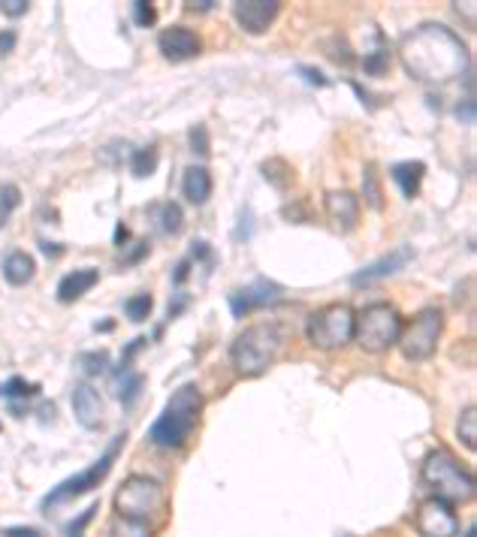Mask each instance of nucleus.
<instances>
[{"label": "nucleus", "instance_id": "23", "mask_svg": "<svg viewBox=\"0 0 477 537\" xmlns=\"http://www.w3.org/2000/svg\"><path fill=\"white\" fill-rule=\"evenodd\" d=\"M109 537H154V528L142 519H130V516H118L109 522Z\"/></svg>", "mask_w": 477, "mask_h": 537}, {"label": "nucleus", "instance_id": "32", "mask_svg": "<svg viewBox=\"0 0 477 537\" xmlns=\"http://www.w3.org/2000/svg\"><path fill=\"white\" fill-rule=\"evenodd\" d=\"M133 19H136L139 28H151L157 22L154 4H148V0H136V4H133Z\"/></svg>", "mask_w": 477, "mask_h": 537}, {"label": "nucleus", "instance_id": "24", "mask_svg": "<svg viewBox=\"0 0 477 537\" xmlns=\"http://www.w3.org/2000/svg\"><path fill=\"white\" fill-rule=\"evenodd\" d=\"M363 194H366V203H369L375 212L384 209V191H381V182H378L375 163H366V169H363Z\"/></svg>", "mask_w": 477, "mask_h": 537}, {"label": "nucleus", "instance_id": "15", "mask_svg": "<svg viewBox=\"0 0 477 537\" xmlns=\"http://www.w3.org/2000/svg\"><path fill=\"white\" fill-rule=\"evenodd\" d=\"M414 260V251L411 248H393L390 254H384L381 260H375V263H369L366 269H360L354 278H351V284L354 287H366V284H375V281H381V278H390V275H396V272H402L408 263Z\"/></svg>", "mask_w": 477, "mask_h": 537}, {"label": "nucleus", "instance_id": "12", "mask_svg": "<svg viewBox=\"0 0 477 537\" xmlns=\"http://www.w3.org/2000/svg\"><path fill=\"white\" fill-rule=\"evenodd\" d=\"M281 293H284V290H281L275 281L257 278L254 284H248V287H242V290H236V293L230 296V308H233L236 317H245V314H251L254 308L275 305V302L281 299Z\"/></svg>", "mask_w": 477, "mask_h": 537}, {"label": "nucleus", "instance_id": "27", "mask_svg": "<svg viewBox=\"0 0 477 537\" xmlns=\"http://www.w3.org/2000/svg\"><path fill=\"white\" fill-rule=\"evenodd\" d=\"M456 435H459V441H462L468 450L477 447V408H474V405H468V408L462 411L459 426H456Z\"/></svg>", "mask_w": 477, "mask_h": 537}, {"label": "nucleus", "instance_id": "5", "mask_svg": "<svg viewBox=\"0 0 477 537\" xmlns=\"http://www.w3.org/2000/svg\"><path fill=\"white\" fill-rule=\"evenodd\" d=\"M354 323L357 311L348 302H330L308 317L305 335L317 350H339L354 341Z\"/></svg>", "mask_w": 477, "mask_h": 537}, {"label": "nucleus", "instance_id": "30", "mask_svg": "<svg viewBox=\"0 0 477 537\" xmlns=\"http://www.w3.org/2000/svg\"><path fill=\"white\" fill-rule=\"evenodd\" d=\"M40 393V387L37 384H28V381H22V378H13V381H7L4 387H0V396H7V399H31V396H37Z\"/></svg>", "mask_w": 477, "mask_h": 537}, {"label": "nucleus", "instance_id": "6", "mask_svg": "<svg viewBox=\"0 0 477 537\" xmlns=\"http://www.w3.org/2000/svg\"><path fill=\"white\" fill-rule=\"evenodd\" d=\"M402 314L390 305V302H375L366 305L357 314L354 323V341L366 350V353H384L399 341L402 332Z\"/></svg>", "mask_w": 477, "mask_h": 537}, {"label": "nucleus", "instance_id": "16", "mask_svg": "<svg viewBox=\"0 0 477 537\" xmlns=\"http://www.w3.org/2000/svg\"><path fill=\"white\" fill-rule=\"evenodd\" d=\"M73 414L79 426L85 429H100L103 426V399L91 384H76L73 390Z\"/></svg>", "mask_w": 477, "mask_h": 537}, {"label": "nucleus", "instance_id": "17", "mask_svg": "<svg viewBox=\"0 0 477 537\" xmlns=\"http://www.w3.org/2000/svg\"><path fill=\"white\" fill-rule=\"evenodd\" d=\"M423 175H426V166L420 160H402V163H393L390 169V178L393 185L402 191L405 200H414L423 188Z\"/></svg>", "mask_w": 477, "mask_h": 537}, {"label": "nucleus", "instance_id": "3", "mask_svg": "<svg viewBox=\"0 0 477 537\" xmlns=\"http://www.w3.org/2000/svg\"><path fill=\"white\" fill-rule=\"evenodd\" d=\"M278 350H281V329L275 323H257L236 335V341L230 344V363L236 375L257 378L275 363Z\"/></svg>", "mask_w": 477, "mask_h": 537}, {"label": "nucleus", "instance_id": "29", "mask_svg": "<svg viewBox=\"0 0 477 537\" xmlns=\"http://www.w3.org/2000/svg\"><path fill=\"white\" fill-rule=\"evenodd\" d=\"M151 308H154V299H151L148 293H136V296H130V299L124 302V314H127L133 323H142V320H148Z\"/></svg>", "mask_w": 477, "mask_h": 537}, {"label": "nucleus", "instance_id": "35", "mask_svg": "<svg viewBox=\"0 0 477 537\" xmlns=\"http://www.w3.org/2000/svg\"><path fill=\"white\" fill-rule=\"evenodd\" d=\"M296 73H299L308 85H317V88H327V85H330V79H327L321 70H314V67H305V64H302V67H296Z\"/></svg>", "mask_w": 477, "mask_h": 537}, {"label": "nucleus", "instance_id": "20", "mask_svg": "<svg viewBox=\"0 0 477 537\" xmlns=\"http://www.w3.org/2000/svg\"><path fill=\"white\" fill-rule=\"evenodd\" d=\"M34 275H37V263H34L31 254H25V251H10V254L4 257V278H7L13 287L31 284Z\"/></svg>", "mask_w": 477, "mask_h": 537}, {"label": "nucleus", "instance_id": "11", "mask_svg": "<svg viewBox=\"0 0 477 537\" xmlns=\"http://www.w3.org/2000/svg\"><path fill=\"white\" fill-rule=\"evenodd\" d=\"M281 4L278 0H236L233 4V16L239 22V28L251 37H260L272 28V22L278 19Z\"/></svg>", "mask_w": 477, "mask_h": 537}, {"label": "nucleus", "instance_id": "40", "mask_svg": "<svg viewBox=\"0 0 477 537\" xmlns=\"http://www.w3.org/2000/svg\"><path fill=\"white\" fill-rule=\"evenodd\" d=\"M13 46H16V34H10V31H7V34H0V55H7Z\"/></svg>", "mask_w": 477, "mask_h": 537}, {"label": "nucleus", "instance_id": "1", "mask_svg": "<svg viewBox=\"0 0 477 537\" xmlns=\"http://www.w3.org/2000/svg\"><path fill=\"white\" fill-rule=\"evenodd\" d=\"M399 61L408 76L426 85H444L468 73V46L450 28L426 22L399 43Z\"/></svg>", "mask_w": 477, "mask_h": 537}, {"label": "nucleus", "instance_id": "38", "mask_svg": "<svg viewBox=\"0 0 477 537\" xmlns=\"http://www.w3.org/2000/svg\"><path fill=\"white\" fill-rule=\"evenodd\" d=\"M456 118L465 121V124H474V100H465V103L456 109Z\"/></svg>", "mask_w": 477, "mask_h": 537}, {"label": "nucleus", "instance_id": "4", "mask_svg": "<svg viewBox=\"0 0 477 537\" xmlns=\"http://www.w3.org/2000/svg\"><path fill=\"white\" fill-rule=\"evenodd\" d=\"M423 483L435 492V498L447 504H468L474 498V477L471 471L447 450L438 447L423 459Z\"/></svg>", "mask_w": 477, "mask_h": 537}, {"label": "nucleus", "instance_id": "18", "mask_svg": "<svg viewBox=\"0 0 477 537\" xmlns=\"http://www.w3.org/2000/svg\"><path fill=\"white\" fill-rule=\"evenodd\" d=\"M182 194H185V200L194 203V206L209 203V197H212V175H209L206 166H188V169H185Z\"/></svg>", "mask_w": 477, "mask_h": 537}, {"label": "nucleus", "instance_id": "21", "mask_svg": "<svg viewBox=\"0 0 477 537\" xmlns=\"http://www.w3.org/2000/svg\"><path fill=\"white\" fill-rule=\"evenodd\" d=\"M151 218L157 224L164 236H179L185 230V215H182V206H176L173 200L170 203H157L151 206Z\"/></svg>", "mask_w": 477, "mask_h": 537}, {"label": "nucleus", "instance_id": "37", "mask_svg": "<svg viewBox=\"0 0 477 537\" xmlns=\"http://www.w3.org/2000/svg\"><path fill=\"white\" fill-rule=\"evenodd\" d=\"M4 537H43V531L28 528V525H16V528H4Z\"/></svg>", "mask_w": 477, "mask_h": 537}, {"label": "nucleus", "instance_id": "13", "mask_svg": "<svg viewBox=\"0 0 477 537\" xmlns=\"http://www.w3.org/2000/svg\"><path fill=\"white\" fill-rule=\"evenodd\" d=\"M157 49H161V55L167 61H191V58L200 55L203 43H200V37L191 28L173 25V28L161 31V37H157Z\"/></svg>", "mask_w": 477, "mask_h": 537}, {"label": "nucleus", "instance_id": "19", "mask_svg": "<svg viewBox=\"0 0 477 537\" xmlns=\"http://www.w3.org/2000/svg\"><path fill=\"white\" fill-rule=\"evenodd\" d=\"M100 281V272L97 269H76V272H67L58 284V299L61 302H76L82 299L88 290H94V284Z\"/></svg>", "mask_w": 477, "mask_h": 537}, {"label": "nucleus", "instance_id": "8", "mask_svg": "<svg viewBox=\"0 0 477 537\" xmlns=\"http://www.w3.org/2000/svg\"><path fill=\"white\" fill-rule=\"evenodd\" d=\"M441 332H444V311L441 308H423L408 323H402V332H399L396 344L405 353V360L423 363L438 350Z\"/></svg>", "mask_w": 477, "mask_h": 537}, {"label": "nucleus", "instance_id": "33", "mask_svg": "<svg viewBox=\"0 0 477 537\" xmlns=\"http://www.w3.org/2000/svg\"><path fill=\"white\" fill-rule=\"evenodd\" d=\"M191 148H194V154H200V157H209V154H212V145H209V130H206V124H197V127L191 130Z\"/></svg>", "mask_w": 477, "mask_h": 537}, {"label": "nucleus", "instance_id": "7", "mask_svg": "<svg viewBox=\"0 0 477 537\" xmlns=\"http://www.w3.org/2000/svg\"><path fill=\"white\" fill-rule=\"evenodd\" d=\"M115 513L118 516H130V519H154L161 516L164 507H167V495H164V486L157 483L154 477H145V474H130L118 492H115Z\"/></svg>", "mask_w": 477, "mask_h": 537}, {"label": "nucleus", "instance_id": "34", "mask_svg": "<svg viewBox=\"0 0 477 537\" xmlns=\"http://www.w3.org/2000/svg\"><path fill=\"white\" fill-rule=\"evenodd\" d=\"M97 507L100 504H91L85 513H79V519H73L70 525H67V531H64V537H82L85 534V528H88V522L94 519V513H97Z\"/></svg>", "mask_w": 477, "mask_h": 537}, {"label": "nucleus", "instance_id": "25", "mask_svg": "<svg viewBox=\"0 0 477 537\" xmlns=\"http://www.w3.org/2000/svg\"><path fill=\"white\" fill-rule=\"evenodd\" d=\"M154 169H157V148H154V145L136 148V151L130 154V172H133L136 178H148Z\"/></svg>", "mask_w": 477, "mask_h": 537}, {"label": "nucleus", "instance_id": "9", "mask_svg": "<svg viewBox=\"0 0 477 537\" xmlns=\"http://www.w3.org/2000/svg\"><path fill=\"white\" fill-rule=\"evenodd\" d=\"M124 441H127V435H118V438L109 444V450H106L94 465H88L85 471H79V474H73L70 480L58 483V486L43 498V510H52V507H58V504H64V501H73V498H79V495L97 489V486L109 477V471H112V465H115V459H118Z\"/></svg>", "mask_w": 477, "mask_h": 537}, {"label": "nucleus", "instance_id": "31", "mask_svg": "<svg viewBox=\"0 0 477 537\" xmlns=\"http://www.w3.org/2000/svg\"><path fill=\"white\" fill-rule=\"evenodd\" d=\"M390 61H393V55L381 49V52L366 55V58H363V67H366V73H369V76H384V73L390 70Z\"/></svg>", "mask_w": 477, "mask_h": 537}, {"label": "nucleus", "instance_id": "39", "mask_svg": "<svg viewBox=\"0 0 477 537\" xmlns=\"http://www.w3.org/2000/svg\"><path fill=\"white\" fill-rule=\"evenodd\" d=\"M185 7H188L191 13H209V10H212V7H218V4H215V0H197V4H194V0H188Z\"/></svg>", "mask_w": 477, "mask_h": 537}, {"label": "nucleus", "instance_id": "22", "mask_svg": "<svg viewBox=\"0 0 477 537\" xmlns=\"http://www.w3.org/2000/svg\"><path fill=\"white\" fill-rule=\"evenodd\" d=\"M142 375L130 372V366H121V375L115 378V396L124 402V405H133L142 393Z\"/></svg>", "mask_w": 477, "mask_h": 537}, {"label": "nucleus", "instance_id": "2", "mask_svg": "<svg viewBox=\"0 0 477 537\" xmlns=\"http://www.w3.org/2000/svg\"><path fill=\"white\" fill-rule=\"evenodd\" d=\"M200 414H203V393L197 390V384L179 387L148 432L151 444L164 447V450H182L188 444V438L194 435Z\"/></svg>", "mask_w": 477, "mask_h": 537}, {"label": "nucleus", "instance_id": "36", "mask_svg": "<svg viewBox=\"0 0 477 537\" xmlns=\"http://www.w3.org/2000/svg\"><path fill=\"white\" fill-rule=\"evenodd\" d=\"M28 0H0V10H4L7 16H25L28 13Z\"/></svg>", "mask_w": 477, "mask_h": 537}, {"label": "nucleus", "instance_id": "14", "mask_svg": "<svg viewBox=\"0 0 477 537\" xmlns=\"http://www.w3.org/2000/svg\"><path fill=\"white\" fill-rule=\"evenodd\" d=\"M324 206H327L330 224L339 233H354L357 230V224H360V200H357V194H351V191H330Z\"/></svg>", "mask_w": 477, "mask_h": 537}, {"label": "nucleus", "instance_id": "28", "mask_svg": "<svg viewBox=\"0 0 477 537\" xmlns=\"http://www.w3.org/2000/svg\"><path fill=\"white\" fill-rule=\"evenodd\" d=\"M19 203H22V191L16 185H10V182L0 185V227H7V221L13 218Z\"/></svg>", "mask_w": 477, "mask_h": 537}, {"label": "nucleus", "instance_id": "10", "mask_svg": "<svg viewBox=\"0 0 477 537\" xmlns=\"http://www.w3.org/2000/svg\"><path fill=\"white\" fill-rule=\"evenodd\" d=\"M414 525H417L420 537H456L459 534V519H456L453 504H447L435 495L420 501V507L414 513Z\"/></svg>", "mask_w": 477, "mask_h": 537}, {"label": "nucleus", "instance_id": "26", "mask_svg": "<svg viewBox=\"0 0 477 537\" xmlns=\"http://www.w3.org/2000/svg\"><path fill=\"white\" fill-rule=\"evenodd\" d=\"M76 366L88 375V378H97L109 369V353L106 350H91V353H79L76 356Z\"/></svg>", "mask_w": 477, "mask_h": 537}]
</instances>
